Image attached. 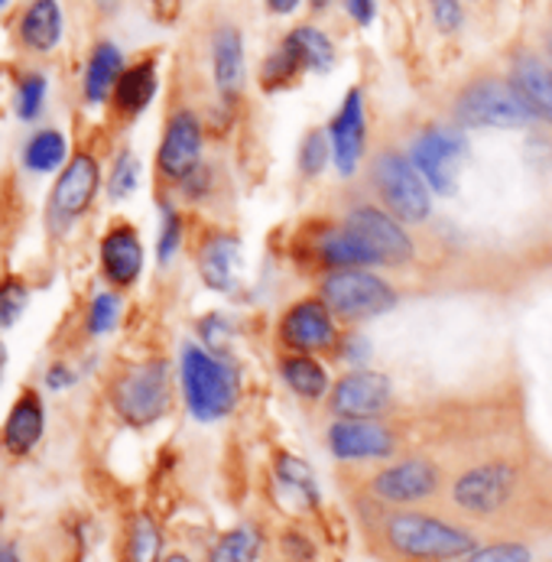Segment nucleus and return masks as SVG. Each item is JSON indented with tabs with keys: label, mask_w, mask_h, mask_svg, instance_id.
<instances>
[{
	"label": "nucleus",
	"mask_w": 552,
	"mask_h": 562,
	"mask_svg": "<svg viewBox=\"0 0 552 562\" xmlns=\"http://www.w3.org/2000/svg\"><path fill=\"white\" fill-rule=\"evenodd\" d=\"M182 394L185 406L199 423H215L228 416L240 397L235 364L225 355H215L199 345L182 348Z\"/></svg>",
	"instance_id": "1"
},
{
	"label": "nucleus",
	"mask_w": 552,
	"mask_h": 562,
	"mask_svg": "<svg viewBox=\"0 0 552 562\" xmlns=\"http://www.w3.org/2000/svg\"><path fill=\"white\" fill-rule=\"evenodd\" d=\"M384 537L391 550L416 562H449L465 560L469 553L477 550L474 537L469 530L446 524L439 517L419 514V510H403L394 514L384 524Z\"/></svg>",
	"instance_id": "2"
},
{
	"label": "nucleus",
	"mask_w": 552,
	"mask_h": 562,
	"mask_svg": "<svg viewBox=\"0 0 552 562\" xmlns=\"http://www.w3.org/2000/svg\"><path fill=\"white\" fill-rule=\"evenodd\" d=\"M322 303L331 310L335 319H378L396 306V290L368 267H348V270H331L322 280Z\"/></svg>",
	"instance_id": "3"
},
{
	"label": "nucleus",
	"mask_w": 552,
	"mask_h": 562,
	"mask_svg": "<svg viewBox=\"0 0 552 562\" xmlns=\"http://www.w3.org/2000/svg\"><path fill=\"white\" fill-rule=\"evenodd\" d=\"M455 121L465 131L469 127H504V131H517V127H530L540 117L520 98V91L514 88V81L477 79L459 94V101H455Z\"/></svg>",
	"instance_id": "4"
},
{
	"label": "nucleus",
	"mask_w": 552,
	"mask_h": 562,
	"mask_svg": "<svg viewBox=\"0 0 552 562\" xmlns=\"http://www.w3.org/2000/svg\"><path fill=\"white\" fill-rule=\"evenodd\" d=\"M378 195L384 199L387 212L396 215L406 225H419L429 218L432 212V199H429V182L423 179V172L413 166L409 157L396 154V150H384L374 166H371Z\"/></svg>",
	"instance_id": "5"
},
{
	"label": "nucleus",
	"mask_w": 552,
	"mask_h": 562,
	"mask_svg": "<svg viewBox=\"0 0 552 562\" xmlns=\"http://www.w3.org/2000/svg\"><path fill=\"white\" fill-rule=\"evenodd\" d=\"M469 154L465 127H426L413 140V166L423 172L432 192L455 195L459 189V162Z\"/></svg>",
	"instance_id": "6"
},
{
	"label": "nucleus",
	"mask_w": 552,
	"mask_h": 562,
	"mask_svg": "<svg viewBox=\"0 0 552 562\" xmlns=\"http://www.w3.org/2000/svg\"><path fill=\"white\" fill-rule=\"evenodd\" d=\"M114 406L131 426H150L169 409V368L150 361L124 374L114 387Z\"/></svg>",
	"instance_id": "7"
},
{
	"label": "nucleus",
	"mask_w": 552,
	"mask_h": 562,
	"mask_svg": "<svg viewBox=\"0 0 552 562\" xmlns=\"http://www.w3.org/2000/svg\"><path fill=\"white\" fill-rule=\"evenodd\" d=\"M517 487V472L507 462H484L462 472L452 484V501L474 517L497 514Z\"/></svg>",
	"instance_id": "8"
},
{
	"label": "nucleus",
	"mask_w": 552,
	"mask_h": 562,
	"mask_svg": "<svg viewBox=\"0 0 552 562\" xmlns=\"http://www.w3.org/2000/svg\"><path fill=\"white\" fill-rule=\"evenodd\" d=\"M394 397V384L381 371H351L331 387V413L341 419H378Z\"/></svg>",
	"instance_id": "9"
},
{
	"label": "nucleus",
	"mask_w": 552,
	"mask_h": 562,
	"mask_svg": "<svg viewBox=\"0 0 552 562\" xmlns=\"http://www.w3.org/2000/svg\"><path fill=\"white\" fill-rule=\"evenodd\" d=\"M328 140H331V160L341 179L354 176L364 157V140H368V111H364V94L361 88H351L345 101L338 104L331 124H328Z\"/></svg>",
	"instance_id": "10"
},
{
	"label": "nucleus",
	"mask_w": 552,
	"mask_h": 562,
	"mask_svg": "<svg viewBox=\"0 0 552 562\" xmlns=\"http://www.w3.org/2000/svg\"><path fill=\"white\" fill-rule=\"evenodd\" d=\"M348 228H354L368 247L374 250L378 263L384 267H403L413 260V241L406 235V228L399 225V218L384 212V209H374V205H361L348 215L345 222Z\"/></svg>",
	"instance_id": "11"
},
{
	"label": "nucleus",
	"mask_w": 552,
	"mask_h": 562,
	"mask_svg": "<svg viewBox=\"0 0 552 562\" xmlns=\"http://www.w3.org/2000/svg\"><path fill=\"white\" fill-rule=\"evenodd\" d=\"M98 186H101V169H98V160H94V157H88V154L72 157L69 166L63 169V176L56 179V186H53L49 218H53L56 225H69V222H76L79 215L88 212V205L94 202Z\"/></svg>",
	"instance_id": "12"
},
{
	"label": "nucleus",
	"mask_w": 552,
	"mask_h": 562,
	"mask_svg": "<svg viewBox=\"0 0 552 562\" xmlns=\"http://www.w3.org/2000/svg\"><path fill=\"white\" fill-rule=\"evenodd\" d=\"M328 449L341 462H364V459H387L394 456V432L378 419H335L328 429Z\"/></svg>",
	"instance_id": "13"
},
{
	"label": "nucleus",
	"mask_w": 552,
	"mask_h": 562,
	"mask_svg": "<svg viewBox=\"0 0 552 562\" xmlns=\"http://www.w3.org/2000/svg\"><path fill=\"white\" fill-rule=\"evenodd\" d=\"M280 338L303 355L325 351L338 341L335 331V316L322 300H300L296 306H290L280 319Z\"/></svg>",
	"instance_id": "14"
},
{
	"label": "nucleus",
	"mask_w": 552,
	"mask_h": 562,
	"mask_svg": "<svg viewBox=\"0 0 552 562\" xmlns=\"http://www.w3.org/2000/svg\"><path fill=\"white\" fill-rule=\"evenodd\" d=\"M202 160V124L192 111H176L166 124L162 144H159V172L166 179L182 182Z\"/></svg>",
	"instance_id": "15"
},
{
	"label": "nucleus",
	"mask_w": 552,
	"mask_h": 562,
	"mask_svg": "<svg viewBox=\"0 0 552 562\" xmlns=\"http://www.w3.org/2000/svg\"><path fill=\"white\" fill-rule=\"evenodd\" d=\"M371 491L387 504H419L439 491V469L429 459H403L378 472Z\"/></svg>",
	"instance_id": "16"
},
{
	"label": "nucleus",
	"mask_w": 552,
	"mask_h": 562,
	"mask_svg": "<svg viewBox=\"0 0 552 562\" xmlns=\"http://www.w3.org/2000/svg\"><path fill=\"white\" fill-rule=\"evenodd\" d=\"M101 267H104L108 280L117 283V286H131L140 277V270H144V244H140L134 228L121 225L101 241Z\"/></svg>",
	"instance_id": "17"
},
{
	"label": "nucleus",
	"mask_w": 552,
	"mask_h": 562,
	"mask_svg": "<svg viewBox=\"0 0 552 562\" xmlns=\"http://www.w3.org/2000/svg\"><path fill=\"white\" fill-rule=\"evenodd\" d=\"M212 72L222 98L235 101L244 88V36L237 26H218L212 36Z\"/></svg>",
	"instance_id": "18"
},
{
	"label": "nucleus",
	"mask_w": 552,
	"mask_h": 562,
	"mask_svg": "<svg viewBox=\"0 0 552 562\" xmlns=\"http://www.w3.org/2000/svg\"><path fill=\"white\" fill-rule=\"evenodd\" d=\"M514 88L520 91V98L530 104V111L540 117V121H550L552 124V69L537 59V56H517L514 63Z\"/></svg>",
	"instance_id": "19"
},
{
	"label": "nucleus",
	"mask_w": 552,
	"mask_h": 562,
	"mask_svg": "<svg viewBox=\"0 0 552 562\" xmlns=\"http://www.w3.org/2000/svg\"><path fill=\"white\" fill-rule=\"evenodd\" d=\"M318 260L328 263L331 270H348V267H378L374 250L368 247V241L354 232V228H331L322 232L316 241Z\"/></svg>",
	"instance_id": "20"
},
{
	"label": "nucleus",
	"mask_w": 552,
	"mask_h": 562,
	"mask_svg": "<svg viewBox=\"0 0 552 562\" xmlns=\"http://www.w3.org/2000/svg\"><path fill=\"white\" fill-rule=\"evenodd\" d=\"M43 426H46V416H43V403L36 394H23L20 401L13 403L10 416H7V426H3V446L13 452V456H26L40 439H43Z\"/></svg>",
	"instance_id": "21"
},
{
	"label": "nucleus",
	"mask_w": 552,
	"mask_h": 562,
	"mask_svg": "<svg viewBox=\"0 0 552 562\" xmlns=\"http://www.w3.org/2000/svg\"><path fill=\"white\" fill-rule=\"evenodd\" d=\"M20 40L36 49L49 53L63 40V10L56 0H33L20 20Z\"/></svg>",
	"instance_id": "22"
},
{
	"label": "nucleus",
	"mask_w": 552,
	"mask_h": 562,
	"mask_svg": "<svg viewBox=\"0 0 552 562\" xmlns=\"http://www.w3.org/2000/svg\"><path fill=\"white\" fill-rule=\"evenodd\" d=\"M157 63L154 59H144L131 69H124V76L117 79V88H114V101L124 114L137 117L140 111L150 108V101L157 98Z\"/></svg>",
	"instance_id": "23"
},
{
	"label": "nucleus",
	"mask_w": 552,
	"mask_h": 562,
	"mask_svg": "<svg viewBox=\"0 0 552 562\" xmlns=\"http://www.w3.org/2000/svg\"><path fill=\"white\" fill-rule=\"evenodd\" d=\"M124 76V56L114 43H98L91 59H88V69H85V98L91 104L104 101L108 94H114L117 79Z\"/></svg>",
	"instance_id": "24"
},
{
	"label": "nucleus",
	"mask_w": 552,
	"mask_h": 562,
	"mask_svg": "<svg viewBox=\"0 0 552 562\" xmlns=\"http://www.w3.org/2000/svg\"><path fill=\"white\" fill-rule=\"evenodd\" d=\"M237 250H240V244L232 235H215L212 241L202 247L199 270H202V280H205L209 290L228 293L235 286Z\"/></svg>",
	"instance_id": "25"
},
{
	"label": "nucleus",
	"mask_w": 552,
	"mask_h": 562,
	"mask_svg": "<svg viewBox=\"0 0 552 562\" xmlns=\"http://www.w3.org/2000/svg\"><path fill=\"white\" fill-rule=\"evenodd\" d=\"M280 378H283V384H286L296 397H303V401H318V397L328 394V374H325V368L318 364L316 358H309V355H303V351L286 355V358L280 361Z\"/></svg>",
	"instance_id": "26"
},
{
	"label": "nucleus",
	"mask_w": 552,
	"mask_h": 562,
	"mask_svg": "<svg viewBox=\"0 0 552 562\" xmlns=\"http://www.w3.org/2000/svg\"><path fill=\"white\" fill-rule=\"evenodd\" d=\"M306 72V63L303 56L296 53V46L283 36V43L277 46V53L263 63V72H260V85L267 91H280V88H290L293 81Z\"/></svg>",
	"instance_id": "27"
},
{
	"label": "nucleus",
	"mask_w": 552,
	"mask_h": 562,
	"mask_svg": "<svg viewBox=\"0 0 552 562\" xmlns=\"http://www.w3.org/2000/svg\"><path fill=\"white\" fill-rule=\"evenodd\" d=\"M286 40L303 56L306 72H328L335 66V46H331V40L322 30H316V26H296V30L286 33Z\"/></svg>",
	"instance_id": "28"
},
{
	"label": "nucleus",
	"mask_w": 552,
	"mask_h": 562,
	"mask_svg": "<svg viewBox=\"0 0 552 562\" xmlns=\"http://www.w3.org/2000/svg\"><path fill=\"white\" fill-rule=\"evenodd\" d=\"M260 533L254 527L228 530L209 553V562H257L260 557Z\"/></svg>",
	"instance_id": "29"
},
{
	"label": "nucleus",
	"mask_w": 552,
	"mask_h": 562,
	"mask_svg": "<svg viewBox=\"0 0 552 562\" xmlns=\"http://www.w3.org/2000/svg\"><path fill=\"white\" fill-rule=\"evenodd\" d=\"M23 160H26L30 169H36V172H53V169H59L63 160H66V137H63L59 131H40V134L26 144Z\"/></svg>",
	"instance_id": "30"
},
{
	"label": "nucleus",
	"mask_w": 552,
	"mask_h": 562,
	"mask_svg": "<svg viewBox=\"0 0 552 562\" xmlns=\"http://www.w3.org/2000/svg\"><path fill=\"white\" fill-rule=\"evenodd\" d=\"M162 553V533L154 524V517L140 514L131 527V540H127V560L131 562H159Z\"/></svg>",
	"instance_id": "31"
},
{
	"label": "nucleus",
	"mask_w": 552,
	"mask_h": 562,
	"mask_svg": "<svg viewBox=\"0 0 552 562\" xmlns=\"http://www.w3.org/2000/svg\"><path fill=\"white\" fill-rule=\"evenodd\" d=\"M277 475H280V482L286 484V487L300 491L309 504H316L318 501L316 479H313V472H309V465H306L303 459H296V456H280V459H277Z\"/></svg>",
	"instance_id": "32"
},
{
	"label": "nucleus",
	"mask_w": 552,
	"mask_h": 562,
	"mask_svg": "<svg viewBox=\"0 0 552 562\" xmlns=\"http://www.w3.org/2000/svg\"><path fill=\"white\" fill-rule=\"evenodd\" d=\"M331 157V140H328V131H309L306 140H303V150H300V169L303 176H318L325 169V162Z\"/></svg>",
	"instance_id": "33"
},
{
	"label": "nucleus",
	"mask_w": 552,
	"mask_h": 562,
	"mask_svg": "<svg viewBox=\"0 0 552 562\" xmlns=\"http://www.w3.org/2000/svg\"><path fill=\"white\" fill-rule=\"evenodd\" d=\"M140 182V162L134 154H121L114 169H111V179H108V195L111 199H127Z\"/></svg>",
	"instance_id": "34"
},
{
	"label": "nucleus",
	"mask_w": 552,
	"mask_h": 562,
	"mask_svg": "<svg viewBox=\"0 0 552 562\" xmlns=\"http://www.w3.org/2000/svg\"><path fill=\"white\" fill-rule=\"evenodd\" d=\"M43 101H46V79L43 76H26L20 81V91H16V114L23 121H36L40 111H43Z\"/></svg>",
	"instance_id": "35"
},
{
	"label": "nucleus",
	"mask_w": 552,
	"mask_h": 562,
	"mask_svg": "<svg viewBox=\"0 0 552 562\" xmlns=\"http://www.w3.org/2000/svg\"><path fill=\"white\" fill-rule=\"evenodd\" d=\"M117 316H121V300L114 293H98L94 303H91V316H88L91 335H108L114 328Z\"/></svg>",
	"instance_id": "36"
},
{
	"label": "nucleus",
	"mask_w": 552,
	"mask_h": 562,
	"mask_svg": "<svg viewBox=\"0 0 552 562\" xmlns=\"http://www.w3.org/2000/svg\"><path fill=\"white\" fill-rule=\"evenodd\" d=\"M182 241V218L172 205H162V228H159V263H169Z\"/></svg>",
	"instance_id": "37"
},
{
	"label": "nucleus",
	"mask_w": 552,
	"mask_h": 562,
	"mask_svg": "<svg viewBox=\"0 0 552 562\" xmlns=\"http://www.w3.org/2000/svg\"><path fill=\"white\" fill-rule=\"evenodd\" d=\"M26 300H30V293H26V286H23V283L7 280V283L0 286V328L13 325V322L23 316Z\"/></svg>",
	"instance_id": "38"
},
{
	"label": "nucleus",
	"mask_w": 552,
	"mask_h": 562,
	"mask_svg": "<svg viewBox=\"0 0 552 562\" xmlns=\"http://www.w3.org/2000/svg\"><path fill=\"white\" fill-rule=\"evenodd\" d=\"M465 562H533L523 543H491L465 557Z\"/></svg>",
	"instance_id": "39"
},
{
	"label": "nucleus",
	"mask_w": 552,
	"mask_h": 562,
	"mask_svg": "<svg viewBox=\"0 0 552 562\" xmlns=\"http://www.w3.org/2000/svg\"><path fill=\"white\" fill-rule=\"evenodd\" d=\"M429 10H432L439 33H459L465 23V10L459 0H429Z\"/></svg>",
	"instance_id": "40"
},
{
	"label": "nucleus",
	"mask_w": 552,
	"mask_h": 562,
	"mask_svg": "<svg viewBox=\"0 0 552 562\" xmlns=\"http://www.w3.org/2000/svg\"><path fill=\"white\" fill-rule=\"evenodd\" d=\"M199 328H202V341L209 345V351L225 355V348L232 341V325L222 319V316H205Z\"/></svg>",
	"instance_id": "41"
},
{
	"label": "nucleus",
	"mask_w": 552,
	"mask_h": 562,
	"mask_svg": "<svg viewBox=\"0 0 552 562\" xmlns=\"http://www.w3.org/2000/svg\"><path fill=\"white\" fill-rule=\"evenodd\" d=\"M345 7H348L351 20H354L358 26L374 23V13H378V3H374V0H345Z\"/></svg>",
	"instance_id": "42"
},
{
	"label": "nucleus",
	"mask_w": 552,
	"mask_h": 562,
	"mask_svg": "<svg viewBox=\"0 0 552 562\" xmlns=\"http://www.w3.org/2000/svg\"><path fill=\"white\" fill-rule=\"evenodd\" d=\"M46 384H49L53 391H63V387H69V384H72V371H69L66 364H56V368L49 371Z\"/></svg>",
	"instance_id": "43"
},
{
	"label": "nucleus",
	"mask_w": 552,
	"mask_h": 562,
	"mask_svg": "<svg viewBox=\"0 0 552 562\" xmlns=\"http://www.w3.org/2000/svg\"><path fill=\"white\" fill-rule=\"evenodd\" d=\"M300 3H303V0H267V7H270L273 13H280V16L293 13V10H296Z\"/></svg>",
	"instance_id": "44"
},
{
	"label": "nucleus",
	"mask_w": 552,
	"mask_h": 562,
	"mask_svg": "<svg viewBox=\"0 0 552 562\" xmlns=\"http://www.w3.org/2000/svg\"><path fill=\"white\" fill-rule=\"evenodd\" d=\"M0 562H20V553L13 543H0Z\"/></svg>",
	"instance_id": "45"
},
{
	"label": "nucleus",
	"mask_w": 552,
	"mask_h": 562,
	"mask_svg": "<svg viewBox=\"0 0 552 562\" xmlns=\"http://www.w3.org/2000/svg\"><path fill=\"white\" fill-rule=\"evenodd\" d=\"M94 7H98L101 13H117L121 0H94Z\"/></svg>",
	"instance_id": "46"
},
{
	"label": "nucleus",
	"mask_w": 552,
	"mask_h": 562,
	"mask_svg": "<svg viewBox=\"0 0 552 562\" xmlns=\"http://www.w3.org/2000/svg\"><path fill=\"white\" fill-rule=\"evenodd\" d=\"M331 3H335V0H309V7H313L316 13H325V10H328Z\"/></svg>",
	"instance_id": "47"
},
{
	"label": "nucleus",
	"mask_w": 552,
	"mask_h": 562,
	"mask_svg": "<svg viewBox=\"0 0 552 562\" xmlns=\"http://www.w3.org/2000/svg\"><path fill=\"white\" fill-rule=\"evenodd\" d=\"M166 562H192V560H185V557H179V553H176V557H169Z\"/></svg>",
	"instance_id": "48"
},
{
	"label": "nucleus",
	"mask_w": 552,
	"mask_h": 562,
	"mask_svg": "<svg viewBox=\"0 0 552 562\" xmlns=\"http://www.w3.org/2000/svg\"><path fill=\"white\" fill-rule=\"evenodd\" d=\"M3 355H7V351H3V345H0V364H3Z\"/></svg>",
	"instance_id": "49"
},
{
	"label": "nucleus",
	"mask_w": 552,
	"mask_h": 562,
	"mask_svg": "<svg viewBox=\"0 0 552 562\" xmlns=\"http://www.w3.org/2000/svg\"><path fill=\"white\" fill-rule=\"evenodd\" d=\"M3 3H7V0H0V7H3Z\"/></svg>",
	"instance_id": "50"
},
{
	"label": "nucleus",
	"mask_w": 552,
	"mask_h": 562,
	"mask_svg": "<svg viewBox=\"0 0 552 562\" xmlns=\"http://www.w3.org/2000/svg\"><path fill=\"white\" fill-rule=\"evenodd\" d=\"M550 53H552V40H550Z\"/></svg>",
	"instance_id": "51"
}]
</instances>
